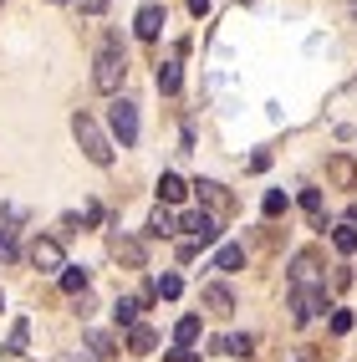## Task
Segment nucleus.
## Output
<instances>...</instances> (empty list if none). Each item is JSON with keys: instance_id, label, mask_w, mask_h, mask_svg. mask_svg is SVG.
I'll list each match as a JSON object with an SVG mask.
<instances>
[{"instance_id": "obj_6", "label": "nucleus", "mask_w": 357, "mask_h": 362, "mask_svg": "<svg viewBox=\"0 0 357 362\" xmlns=\"http://www.w3.org/2000/svg\"><path fill=\"white\" fill-rule=\"evenodd\" d=\"M317 311H327V286H296L291 291V322L306 327Z\"/></svg>"}, {"instance_id": "obj_15", "label": "nucleus", "mask_w": 357, "mask_h": 362, "mask_svg": "<svg viewBox=\"0 0 357 362\" xmlns=\"http://www.w3.org/2000/svg\"><path fill=\"white\" fill-rule=\"evenodd\" d=\"M179 82H184V71H179V57L158 62V92H163V98H174V92H179Z\"/></svg>"}, {"instance_id": "obj_4", "label": "nucleus", "mask_w": 357, "mask_h": 362, "mask_svg": "<svg viewBox=\"0 0 357 362\" xmlns=\"http://www.w3.org/2000/svg\"><path fill=\"white\" fill-rule=\"evenodd\" d=\"M26 260L36 265V271H46V276H62L66 271V250H62V240H52V235H36Z\"/></svg>"}, {"instance_id": "obj_1", "label": "nucleus", "mask_w": 357, "mask_h": 362, "mask_svg": "<svg viewBox=\"0 0 357 362\" xmlns=\"http://www.w3.org/2000/svg\"><path fill=\"white\" fill-rule=\"evenodd\" d=\"M71 133H77L82 153L98 163V168H107V163H112V138H107V128H103L92 112H71Z\"/></svg>"}, {"instance_id": "obj_8", "label": "nucleus", "mask_w": 357, "mask_h": 362, "mask_svg": "<svg viewBox=\"0 0 357 362\" xmlns=\"http://www.w3.org/2000/svg\"><path fill=\"white\" fill-rule=\"evenodd\" d=\"M199 306L209 311V317H230V311H235V291H230L225 281H209L204 291H199Z\"/></svg>"}, {"instance_id": "obj_16", "label": "nucleus", "mask_w": 357, "mask_h": 362, "mask_svg": "<svg viewBox=\"0 0 357 362\" xmlns=\"http://www.w3.org/2000/svg\"><path fill=\"white\" fill-rule=\"evenodd\" d=\"M240 265H245V245H220V250H214V271L235 276Z\"/></svg>"}, {"instance_id": "obj_31", "label": "nucleus", "mask_w": 357, "mask_h": 362, "mask_svg": "<svg viewBox=\"0 0 357 362\" xmlns=\"http://www.w3.org/2000/svg\"><path fill=\"white\" fill-rule=\"evenodd\" d=\"M169 362H194V352H189V347H174V352H169Z\"/></svg>"}, {"instance_id": "obj_23", "label": "nucleus", "mask_w": 357, "mask_h": 362, "mask_svg": "<svg viewBox=\"0 0 357 362\" xmlns=\"http://www.w3.org/2000/svg\"><path fill=\"white\" fill-rule=\"evenodd\" d=\"M26 342H31V322L16 317V327H11V337H6V352H26Z\"/></svg>"}, {"instance_id": "obj_13", "label": "nucleus", "mask_w": 357, "mask_h": 362, "mask_svg": "<svg viewBox=\"0 0 357 362\" xmlns=\"http://www.w3.org/2000/svg\"><path fill=\"white\" fill-rule=\"evenodd\" d=\"M148 235H153V240H163V235H179V214H174L169 204H158V209H153V220H148Z\"/></svg>"}, {"instance_id": "obj_18", "label": "nucleus", "mask_w": 357, "mask_h": 362, "mask_svg": "<svg viewBox=\"0 0 357 362\" xmlns=\"http://www.w3.org/2000/svg\"><path fill=\"white\" fill-rule=\"evenodd\" d=\"M184 194H189V184H184L179 174H163V179H158V204H169V209H174Z\"/></svg>"}, {"instance_id": "obj_26", "label": "nucleus", "mask_w": 357, "mask_h": 362, "mask_svg": "<svg viewBox=\"0 0 357 362\" xmlns=\"http://www.w3.org/2000/svg\"><path fill=\"white\" fill-rule=\"evenodd\" d=\"M301 209L312 214V220L322 225V189H301Z\"/></svg>"}, {"instance_id": "obj_10", "label": "nucleus", "mask_w": 357, "mask_h": 362, "mask_svg": "<svg viewBox=\"0 0 357 362\" xmlns=\"http://www.w3.org/2000/svg\"><path fill=\"white\" fill-rule=\"evenodd\" d=\"M317 265H322V255H317V250L291 255V291H296V286H317Z\"/></svg>"}, {"instance_id": "obj_5", "label": "nucleus", "mask_w": 357, "mask_h": 362, "mask_svg": "<svg viewBox=\"0 0 357 362\" xmlns=\"http://www.w3.org/2000/svg\"><path fill=\"white\" fill-rule=\"evenodd\" d=\"M179 230L194 240V245H214V240H220V220H214L209 209H184L179 214Z\"/></svg>"}, {"instance_id": "obj_35", "label": "nucleus", "mask_w": 357, "mask_h": 362, "mask_svg": "<svg viewBox=\"0 0 357 362\" xmlns=\"http://www.w3.org/2000/svg\"><path fill=\"white\" fill-rule=\"evenodd\" d=\"M57 6H62V0H57ZM71 6H77V0H71Z\"/></svg>"}, {"instance_id": "obj_25", "label": "nucleus", "mask_w": 357, "mask_h": 362, "mask_svg": "<svg viewBox=\"0 0 357 362\" xmlns=\"http://www.w3.org/2000/svg\"><path fill=\"white\" fill-rule=\"evenodd\" d=\"M21 255V240H16V230L11 225H0V265H6V260H16Z\"/></svg>"}, {"instance_id": "obj_36", "label": "nucleus", "mask_w": 357, "mask_h": 362, "mask_svg": "<svg viewBox=\"0 0 357 362\" xmlns=\"http://www.w3.org/2000/svg\"><path fill=\"white\" fill-rule=\"evenodd\" d=\"M0 306H6V296H0Z\"/></svg>"}, {"instance_id": "obj_32", "label": "nucleus", "mask_w": 357, "mask_h": 362, "mask_svg": "<svg viewBox=\"0 0 357 362\" xmlns=\"http://www.w3.org/2000/svg\"><path fill=\"white\" fill-rule=\"evenodd\" d=\"M209 11V0H189V16H204Z\"/></svg>"}, {"instance_id": "obj_20", "label": "nucleus", "mask_w": 357, "mask_h": 362, "mask_svg": "<svg viewBox=\"0 0 357 362\" xmlns=\"http://www.w3.org/2000/svg\"><path fill=\"white\" fill-rule=\"evenodd\" d=\"M112 255H117V260H128V265H143V240L112 235Z\"/></svg>"}, {"instance_id": "obj_24", "label": "nucleus", "mask_w": 357, "mask_h": 362, "mask_svg": "<svg viewBox=\"0 0 357 362\" xmlns=\"http://www.w3.org/2000/svg\"><path fill=\"white\" fill-rule=\"evenodd\" d=\"M112 347H117V342H112V332H87V352L98 357V362L112 357Z\"/></svg>"}, {"instance_id": "obj_3", "label": "nucleus", "mask_w": 357, "mask_h": 362, "mask_svg": "<svg viewBox=\"0 0 357 362\" xmlns=\"http://www.w3.org/2000/svg\"><path fill=\"white\" fill-rule=\"evenodd\" d=\"M107 138L123 143V148H133V143H138V103L112 98V107H107Z\"/></svg>"}, {"instance_id": "obj_17", "label": "nucleus", "mask_w": 357, "mask_h": 362, "mask_svg": "<svg viewBox=\"0 0 357 362\" xmlns=\"http://www.w3.org/2000/svg\"><path fill=\"white\" fill-rule=\"evenodd\" d=\"M214 347H220L225 357H250V352H255V337H245V332H230V337H220Z\"/></svg>"}, {"instance_id": "obj_34", "label": "nucleus", "mask_w": 357, "mask_h": 362, "mask_svg": "<svg viewBox=\"0 0 357 362\" xmlns=\"http://www.w3.org/2000/svg\"><path fill=\"white\" fill-rule=\"evenodd\" d=\"M347 11H352V16H357V0H347Z\"/></svg>"}, {"instance_id": "obj_28", "label": "nucleus", "mask_w": 357, "mask_h": 362, "mask_svg": "<svg viewBox=\"0 0 357 362\" xmlns=\"http://www.w3.org/2000/svg\"><path fill=\"white\" fill-rule=\"evenodd\" d=\"M332 332H337V337H347V332H352V311H347V306L332 311Z\"/></svg>"}, {"instance_id": "obj_29", "label": "nucleus", "mask_w": 357, "mask_h": 362, "mask_svg": "<svg viewBox=\"0 0 357 362\" xmlns=\"http://www.w3.org/2000/svg\"><path fill=\"white\" fill-rule=\"evenodd\" d=\"M332 179H337V184H352V163H347V158H332Z\"/></svg>"}, {"instance_id": "obj_30", "label": "nucleus", "mask_w": 357, "mask_h": 362, "mask_svg": "<svg viewBox=\"0 0 357 362\" xmlns=\"http://www.w3.org/2000/svg\"><path fill=\"white\" fill-rule=\"evenodd\" d=\"M77 6H82L87 16H103V11H107V0H77Z\"/></svg>"}, {"instance_id": "obj_9", "label": "nucleus", "mask_w": 357, "mask_h": 362, "mask_svg": "<svg viewBox=\"0 0 357 362\" xmlns=\"http://www.w3.org/2000/svg\"><path fill=\"white\" fill-rule=\"evenodd\" d=\"M189 189H194V194H199V209L209 204V214H214V220H220V214L230 209V194H225V189L214 184V179H199V184H189Z\"/></svg>"}, {"instance_id": "obj_7", "label": "nucleus", "mask_w": 357, "mask_h": 362, "mask_svg": "<svg viewBox=\"0 0 357 362\" xmlns=\"http://www.w3.org/2000/svg\"><path fill=\"white\" fill-rule=\"evenodd\" d=\"M163 26H169V11H163L158 0L138 6V16H133V36H138V41H158V36H163Z\"/></svg>"}, {"instance_id": "obj_27", "label": "nucleus", "mask_w": 357, "mask_h": 362, "mask_svg": "<svg viewBox=\"0 0 357 362\" xmlns=\"http://www.w3.org/2000/svg\"><path fill=\"white\" fill-rule=\"evenodd\" d=\"M260 209H266L271 220H276V214H286V194H281V189H266V199H260Z\"/></svg>"}, {"instance_id": "obj_19", "label": "nucleus", "mask_w": 357, "mask_h": 362, "mask_svg": "<svg viewBox=\"0 0 357 362\" xmlns=\"http://www.w3.org/2000/svg\"><path fill=\"white\" fill-rule=\"evenodd\" d=\"M179 291H184V281L169 271V276H153V286H148V296H158V301H179Z\"/></svg>"}, {"instance_id": "obj_2", "label": "nucleus", "mask_w": 357, "mask_h": 362, "mask_svg": "<svg viewBox=\"0 0 357 362\" xmlns=\"http://www.w3.org/2000/svg\"><path fill=\"white\" fill-rule=\"evenodd\" d=\"M128 77V57H123V46H117V36H107V46L98 52V62H92V87L98 92H117Z\"/></svg>"}, {"instance_id": "obj_22", "label": "nucleus", "mask_w": 357, "mask_h": 362, "mask_svg": "<svg viewBox=\"0 0 357 362\" xmlns=\"http://www.w3.org/2000/svg\"><path fill=\"white\" fill-rule=\"evenodd\" d=\"M332 245H337V255H352V250H357V225H352V220L337 225V230H332Z\"/></svg>"}, {"instance_id": "obj_14", "label": "nucleus", "mask_w": 357, "mask_h": 362, "mask_svg": "<svg viewBox=\"0 0 357 362\" xmlns=\"http://www.w3.org/2000/svg\"><path fill=\"white\" fill-rule=\"evenodd\" d=\"M138 311H143V296H117V306H112V322L117 327H138Z\"/></svg>"}, {"instance_id": "obj_11", "label": "nucleus", "mask_w": 357, "mask_h": 362, "mask_svg": "<svg viewBox=\"0 0 357 362\" xmlns=\"http://www.w3.org/2000/svg\"><path fill=\"white\" fill-rule=\"evenodd\" d=\"M199 332H204V317H199V311L179 317V327H174V347H194V342H199Z\"/></svg>"}, {"instance_id": "obj_21", "label": "nucleus", "mask_w": 357, "mask_h": 362, "mask_svg": "<svg viewBox=\"0 0 357 362\" xmlns=\"http://www.w3.org/2000/svg\"><path fill=\"white\" fill-rule=\"evenodd\" d=\"M57 281H62V291H66V296H87V271H82V265H66Z\"/></svg>"}, {"instance_id": "obj_12", "label": "nucleus", "mask_w": 357, "mask_h": 362, "mask_svg": "<svg viewBox=\"0 0 357 362\" xmlns=\"http://www.w3.org/2000/svg\"><path fill=\"white\" fill-rule=\"evenodd\" d=\"M153 347H158V332H153V327H143V322L128 327V352H133V357H148Z\"/></svg>"}, {"instance_id": "obj_33", "label": "nucleus", "mask_w": 357, "mask_h": 362, "mask_svg": "<svg viewBox=\"0 0 357 362\" xmlns=\"http://www.w3.org/2000/svg\"><path fill=\"white\" fill-rule=\"evenodd\" d=\"M66 362H98L92 352H66Z\"/></svg>"}]
</instances>
